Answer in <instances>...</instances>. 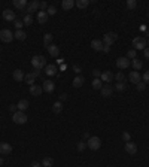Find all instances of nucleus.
Wrapping results in <instances>:
<instances>
[{"label":"nucleus","mask_w":149,"mask_h":167,"mask_svg":"<svg viewBox=\"0 0 149 167\" xmlns=\"http://www.w3.org/2000/svg\"><path fill=\"white\" fill-rule=\"evenodd\" d=\"M23 26H24V23H23V21H20V20H15V27H17L18 30H21V29H23Z\"/></svg>","instance_id":"45"},{"label":"nucleus","mask_w":149,"mask_h":167,"mask_svg":"<svg viewBox=\"0 0 149 167\" xmlns=\"http://www.w3.org/2000/svg\"><path fill=\"white\" fill-rule=\"evenodd\" d=\"M32 167H42V163H39V161H33V163H32Z\"/></svg>","instance_id":"51"},{"label":"nucleus","mask_w":149,"mask_h":167,"mask_svg":"<svg viewBox=\"0 0 149 167\" xmlns=\"http://www.w3.org/2000/svg\"><path fill=\"white\" fill-rule=\"evenodd\" d=\"M34 79H36V76H34L33 73H27V75L24 76V81H26L30 87H32V85H34Z\"/></svg>","instance_id":"27"},{"label":"nucleus","mask_w":149,"mask_h":167,"mask_svg":"<svg viewBox=\"0 0 149 167\" xmlns=\"http://www.w3.org/2000/svg\"><path fill=\"white\" fill-rule=\"evenodd\" d=\"M48 6H49V5H48L46 2H40V3H39V9H40V11H43V12H46Z\"/></svg>","instance_id":"42"},{"label":"nucleus","mask_w":149,"mask_h":167,"mask_svg":"<svg viewBox=\"0 0 149 167\" xmlns=\"http://www.w3.org/2000/svg\"><path fill=\"white\" fill-rule=\"evenodd\" d=\"M14 6L17 8V9H24L26 6H27V0H14Z\"/></svg>","instance_id":"24"},{"label":"nucleus","mask_w":149,"mask_h":167,"mask_svg":"<svg viewBox=\"0 0 149 167\" xmlns=\"http://www.w3.org/2000/svg\"><path fill=\"white\" fill-rule=\"evenodd\" d=\"M42 88H43V91H46V93H52L54 90H55V84L52 82V81H45L43 82V85H42Z\"/></svg>","instance_id":"15"},{"label":"nucleus","mask_w":149,"mask_h":167,"mask_svg":"<svg viewBox=\"0 0 149 167\" xmlns=\"http://www.w3.org/2000/svg\"><path fill=\"white\" fill-rule=\"evenodd\" d=\"M45 73H46L48 76H54V75L57 73V66H55V64H46Z\"/></svg>","instance_id":"21"},{"label":"nucleus","mask_w":149,"mask_h":167,"mask_svg":"<svg viewBox=\"0 0 149 167\" xmlns=\"http://www.w3.org/2000/svg\"><path fill=\"white\" fill-rule=\"evenodd\" d=\"M92 88H94V90H101V88H103V81H101L100 78H95V79L92 81Z\"/></svg>","instance_id":"29"},{"label":"nucleus","mask_w":149,"mask_h":167,"mask_svg":"<svg viewBox=\"0 0 149 167\" xmlns=\"http://www.w3.org/2000/svg\"><path fill=\"white\" fill-rule=\"evenodd\" d=\"M127 58L131 61V60H134L136 58V49H130L128 52H127Z\"/></svg>","instance_id":"37"},{"label":"nucleus","mask_w":149,"mask_h":167,"mask_svg":"<svg viewBox=\"0 0 149 167\" xmlns=\"http://www.w3.org/2000/svg\"><path fill=\"white\" fill-rule=\"evenodd\" d=\"M131 66H133V69L137 72V70H140L142 67H143V64H142V61L140 60H137V58H134V60H131Z\"/></svg>","instance_id":"28"},{"label":"nucleus","mask_w":149,"mask_h":167,"mask_svg":"<svg viewBox=\"0 0 149 167\" xmlns=\"http://www.w3.org/2000/svg\"><path fill=\"white\" fill-rule=\"evenodd\" d=\"M142 79H143L145 84H149V70H146V72L142 75Z\"/></svg>","instance_id":"43"},{"label":"nucleus","mask_w":149,"mask_h":167,"mask_svg":"<svg viewBox=\"0 0 149 167\" xmlns=\"http://www.w3.org/2000/svg\"><path fill=\"white\" fill-rule=\"evenodd\" d=\"M130 64H131V61L127 57H119L116 60V67L118 69H127V67H130Z\"/></svg>","instance_id":"7"},{"label":"nucleus","mask_w":149,"mask_h":167,"mask_svg":"<svg viewBox=\"0 0 149 167\" xmlns=\"http://www.w3.org/2000/svg\"><path fill=\"white\" fill-rule=\"evenodd\" d=\"M113 78H115V76H113L112 72H101V76H100V79H101L104 84H110Z\"/></svg>","instance_id":"11"},{"label":"nucleus","mask_w":149,"mask_h":167,"mask_svg":"<svg viewBox=\"0 0 149 167\" xmlns=\"http://www.w3.org/2000/svg\"><path fill=\"white\" fill-rule=\"evenodd\" d=\"M14 38L18 39V40H26V39H27V35H26V32H23V30H17V32L14 33Z\"/></svg>","instance_id":"26"},{"label":"nucleus","mask_w":149,"mask_h":167,"mask_svg":"<svg viewBox=\"0 0 149 167\" xmlns=\"http://www.w3.org/2000/svg\"><path fill=\"white\" fill-rule=\"evenodd\" d=\"M73 70H75L76 73H81V72H82V69H81V66H78V64H75V66H73Z\"/></svg>","instance_id":"50"},{"label":"nucleus","mask_w":149,"mask_h":167,"mask_svg":"<svg viewBox=\"0 0 149 167\" xmlns=\"http://www.w3.org/2000/svg\"><path fill=\"white\" fill-rule=\"evenodd\" d=\"M148 45H149V39H148Z\"/></svg>","instance_id":"57"},{"label":"nucleus","mask_w":149,"mask_h":167,"mask_svg":"<svg viewBox=\"0 0 149 167\" xmlns=\"http://www.w3.org/2000/svg\"><path fill=\"white\" fill-rule=\"evenodd\" d=\"M133 46L134 49H145L146 48V39L143 36H137L133 39Z\"/></svg>","instance_id":"4"},{"label":"nucleus","mask_w":149,"mask_h":167,"mask_svg":"<svg viewBox=\"0 0 149 167\" xmlns=\"http://www.w3.org/2000/svg\"><path fill=\"white\" fill-rule=\"evenodd\" d=\"M92 76H94V79H95V78H100V76H101V72H100L98 69H94V70H92Z\"/></svg>","instance_id":"46"},{"label":"nucleus","mask_w":149,"mask_h":167,"mask_svg":"<svg viewBox=\"0 0 149 167\" xmlns=\"http://www.w3.org/2000/svg\"><path fill=\"white\" fill-rule=\"evenodd\" d=\"M130 81L133 82V84H139L140 81H142V75L139 73V72H136V70H133V72H130Z\"/></svg>","instance_id":"14"},{"label":"nucleus","mask_w":149,"mask_h":167,"mask_svg":"<svg viewBox=\"0 0 149 167\" xmlns=\"http://www.w3.org/2000/svg\"><path fill=\"white\" fill-rule=\"evenodd\" d=\"M84 82H85V78H84L82 75H78V76H75V79H73V87H75V88H81V87L84 85Z\"/></svg>","instance_id":"17"},{"label":"nucleus","mask_w":149,"mask_h":167,"mask_svg":"<svg viewBox=\"0 0 149 167\" xmlns=\"http://www.w3.org/2000/svg\"><path fill=\"white\" fill-rule=\"evenodd\" d=\"M36 18H37L39 24H46V21H48V14H46V12H43V11H39Z\"/></svg>","instance_id":"19"},{"label":"nucleus","mask_w":149,"mask_h":167,"mask_svg":"<svg viewBox=\"0 0 149 167\" xmlns=\"http://www.w3.org/2000/svg\"><path fill=\"white\" fill-rule=\"evenodd\" d=\"M143 55H145L146 60H149V48H145V49H143Z\"/></svg>","instance_id":"49"},{"label":"nucleus","mask_w":149,"mask_h":167,"mask_svg":"<svg viewBox=\"0 0 149 167\" xmlns=\"http://www.w3.org/2000/svg\"><path fill=\"white\" fill-rule=\"evenodd\" d=\"M12 76H14V79H15L17 82H21V81H24V76H26V75H24V72H23L21 69H17V70L14 72Z\"/></svg>","instance_id":"22"},{"label":"nucleus","mask_w":149,"mask_h":167,"mask_svg":"<svg viewBox=\"0 0 149 167\" xmlns=\"http://www.w3.org/2000/svg\"><path fill=\"white\" fill-rule=\"evenodd\" d=\"M115 79H116L118 82H124V81H125V75H124L122 72H118V73L115 75Z\"/></svg>","instance_id":"35"},{"label":"nucleus","mask_w":149,"mask_h":167,"mask_svg":"<svg viewBox=\"0 0 149 167\" xmlns=\"http://www.w3.org/2000/svg\"><path fill=\"white\" fill-rule=\"evenodd\" d=\"M23 23H24V26H30V24H33V17H32L30 14L24 15V18H23Z\"/></svg>","instance_id":"34"},{"label":"nucleus","mask_w":149,"mask_h":167,"mask_svg":"<svg viewBox=\"0 0 149 167\" xmlns=\"http://www.w3.org/2000/svg\"><path fill=\"white\" fill-rule=\"evenodd\" d=\"M82 137H84V139H87V140H88V139H90V137H91V136H90V133H88V131H84V133H82Z\"/></svg>","instance_id":"52"},{"label":"nucleus","mask_w":149,"mask_h":167,"mask_svg":"<svg viewBox=\"0 0 149 167\" xmlns=\"http://www.w3.org/2000/svg\"><path fill=\"white\" fill-rule=\"evenodd\" d=\"M52 164H54V160H52L51 157H45V158L42 160V166H43V167H52Z\"/></svg>","instance_id":"31"},{"label":"nucleus","mask_w":149,"mask_h":167,"mask_svg":"<svg viewBox=\"0 0 149 167\" xmlns=\"http://www.w3.org/2000/svg\"><path fill=\"white\" fill-rule=\"evenodd\" d=\"M122 140L127 143V142H131V134L128 133V131H124L122 133Z\"/></svg>","instance_id":"38"},{"label":"nucleus","mask_w":149,"mask_h":167,"mask_svg":"<svg viewBox=\"0 0 149 167\" xmlns=\"http://www.w3.org/2000/svg\"><path fill=\"white\" fill-rule=\"evenodd\" d=\"M32 73H33V75H34V76H36V78H37V76H39V75H40V70H39V69H34V70H33V72H32Z\"/></svg>","instance_id":"53"},{"label":"nucleus","mask_w":149,"mask_h":167,"mask_svg":"<svg viewBox=\"0 0 149 167\" xmlns=\"http://www.w3.org/2000/svg\"><path fill=\"white\" fill-rule=\"evenodd\" d=\"M103 40H100V39H94L92 42H91V48L94 49V51H103Z\"/></svg>","instance_id":"16"},{"label":"nucleus","mask_w":149,"mask_h":167,"mask_svg":"<svg viewBox=\"0 0 149 167\" xmlns=\"http://www.w3.org/2000/svg\"><path fill=\"white\" fill-rule=\"evenodd\" d=\"M88 5H90L88 0H76V6L79 9H85V8H88Z\"/></svg>","instance_id":"32"},{"label":"nucleus","mask_w":149,"mask_h":167,"mask_svg":"<svg viewBox=\"0 0 149 167\" xmlns=\"http://www.w3.org/2000/svg\"><path fill=\"white\" fill-rule=\"evenodd\" d=\"M11 152H12V146L9 143H6V142L0 143V154L2 155H9Z\"/></svg>","instance_id":"8"},{"label":"nucleus","mask_w":149,"mask_h":167,"mask_svg":"<svg viewBox=\"0 0 149 167\" xmlns=\"http://www.w3.org/2000/svg\"><path fill=\"white\" fill-rule=\"evenodd\" d=\"M12 121L15 122V124H26L27 122V115H26V112H21V110H17L14 115H12Z\"/></svg>","instance_id":"3"},{"label":"nucleus","mask_w":149,"mask_h":167,"mask_svg":"<svg viewBox=\"0 0 149 167\" xmlns=\"http://www.w3.org/2000/svg\"><path fill=\"white\" fill-rule=\"evenodd\" d=\"M2 164H3V158H2V157H0V166H2Z\"/></svg>","instance_id":"55"},{"label":"nucleus","mask_w":149,"mask_h":167,"mask_svg":"<svg viewBox=\"0 0 149 167\" xmlns=\"http://www.w3.org/2000/svg\"><path fill=\"white\" fill-rule=\"evenodd\" d=\"M32 12H39V2H36V0H33V2L27 5V14L32 15Z\"/></svg>","instance_id":"10"},{"label":"nucleus","mask_w":149,"mask_h":167,"mask_svg":"<svg viewBox=\"0 0 149 167\" xmlns=\"http://www.w3.org/2000/svg\"><path fill=\"white\" fill-rule=\"evenodd\" d=\"M51 42H52V35H51V33H46V35L43 36V45L48 48V46L51 45Z\"/></svg>","instance_id":"33"},{"label":"nucleus","mask_w":149,"mask_h":167,"mask_svg":"<svg viewBox=\"0 0 149 167\" xmlns=\"http://www.w3.org/2000/svg\"><path fill=\"white\" fill-rule=\"evenodd\" d=\"M100 94H101L103 97H110V96L113 94V88H112L109 84H106V85H103V88L100 90Z\"/></svg>","instance_id":"9"},{"label":"nucleus","mask_w":149,"mask_h":167,"mask_svg":"<svg viewBox=\"0 0 149 167\" xmlns=\"http://www.w3.org/2000/svg\"><path fill=\"white\" fill-rule=\"evenodd\" d=\"M17 109H18V107H17V104H11V106H9V112H12V113H15V112H17Z\"/></svg>","instance_id":"48"},{"label":"nucleus","mask_w":149,"mask_h":167,"mask_svg":"<svg viewBox=\"0 0 149 167\" xmlns=\"http://www.w3.org/2000/svg\"><path fill=\"white\" fill-rule=\"evenodd\" d=\"M46 49H48L49 55H52V57H58V54H60V48H58L57 45H52V43H51Z\"/></svg>","instance_id":"20"},{"label":"nucleus","mask_w":149,"mask_h":167,"mask_svg":"<svg viewBox=\"0 0 149 167\" xmlns=\"http://www.w3.org/2000/svg\"><path fill=\"white\" fill-rule=\"evenodd\" d=\"M127 88V85L124 84V82H118L116 85H115V90H118V91H124Z\"/></svg>","instance_id":"40"},{"label":"nucleus","mask_w":149,"mask_h":167,"mask_svg":"<svg viewBox=\"0 0 149 167\" xmlns=\"http://www.w3.org/2000/svg\"><path fill=\"white\" fill-rule=\"evenodd\" d=\"M136 6H137L136 0H127V8H128V9H134Z\"/></svg>","instance_id":"39"},{"label":"nucleus","mask_w":149,"mask_h":167,"mask_svg":"<svg viewBox=\"0 0 149 167\" xmlns=\"http://www.w3.org/2000/svg\"><path fill=\"white\" fill-rule=\"evenodd\" d=\"M0 39H2L5 43H9V42L14 40V33L11 30H8V29H3L2 32H0Z\"/></svg>","instance_id":"5"},{"label":"nucleus","mask_w":149,"mask_h":167,"mask_svg":"<svg viewBox=\"0 0 149 167\" xmlns=\"http://www.w3.org/2000/svg\"><path fill=\"white\" fill-rule=\"evenodd\" d=\"M148 18H149V12H148Z\"/></svg>","instance_id":"56"},{"label":"nucleus","mask_w":149,"mask_h":167,"mask_svg":"<svg viewBox=\"0 0 149 167\" xmlns=\"http://www.w3.org/2000/svg\"><path fill=\"white\" fill-rule=\"evenodd\" d=\"M85 148H87V142L81 140V142L78 143V151H79V152H82V151H85Z\"/></svg>","instance_id":"41"},{"label":"nucleus","mask_w":149,"mask_h":167,"mask_svg":"<svg viewBox=\"0 0 149 167\" xmlns=\"http://www.w3.org/2000/svg\"><path fill=\"white\" fill-rule=\"evenodd\" d=\"M46 14H48V17H49V15H55V14H57V8H55V6H48Z\"/></svg>","instance_id":"36"},{"label":"nucleus","mask_w":149,"mask_h":167,"mask_svg":"<svg viewBox=\"0 0 149 167\" xmlns=\"http://www.w3.org/2000/svg\"><path fill=\"white\" fill-rule=\"evenodd\" d=\"M103 52H106V54L110 52V45H106V43H104V45H103Z\"/></svg>","instance_id":"47"},{"label":"nucleus","mask_w":149,"mask_h":167,"mask_svg":"<svg viewBox=\"0 0 149 167\" xmlns=\"http://www.w3.org/2000/svg\"><path fill=\"white\" fill-rule=\"evenodd\" d=\"M61 110H63V103H61V102H55V103L52 104V112L60 113Z\"/></svg>","instance_id":"30"},{"label":"nucleus","mask_w":149,"mask_h":167,"mask_svg":"<svg viewBox=\"0 0 149 167\" xmlns=\"http://www.w3.org/2000/svg\"><path fill=\"white\" fill-rule=\"evenodd\" d=\"M2 15H3V20H6V21H15V12L11 9H5Z\"/></svg>","instance_id":"13"},{"label":"nucleus","mask_w":149,"mask_h":167,"mask_svg":"<svg viewBox=\"0 0 149 167\" xmlns=\"http://www.w3.org/2000/svg\"><path fill=\"white\" fill-rule=\"evenodd\" d=\"M17 107H18V110L26 112V110L29 109V102H27V100H20L18 104H17Z\"/></svg>","instance_id":"23"},{"label":"nucleus","mask_w":149,"mask_h":167,"mask_svg":"<svg viewBox=\"0 0 149 167\" xmlns=\"http://www.w3.org/2000/svg\"><path fill=\"white\" fill-rule=\"evenodd\" d=\"M136 85H137V90H139V91H143V90L146 88V84H145L143 81H140V82H139V84H136Z\"/></svg>","instance_id":"44"},{"label":"nucleus","mask_w":149,"mask_h":167,"mask_svg":"<svg viewBox=\"0 0 149 167\" xmlns=\"http://www.w3.org/2000/svg\"><path fill=\"white\" fill-rule=\"evenodd\" d=\"M42 91H43V88H42V87H39V85H36V84L30 87V94H32V96L39 97V96L42 94Z\"/></svg>","instance_id":"18"},{"label":"nucleus","mask_w":149,"mask_h":167,"mask_svg":"<svg viewBox=\"0 0 149 167\" xmlns=\"http://www.w3.org/2000/svg\"><path fill=\"white\" fill-rule=\"evenodd\" d=\"M32 64H33L34 69L42 70L43 67H46V58H45L43 55H34V57L32 58Z\"/></svg>","instance_id":"1"},{"label":"nucleus","mask_w":149,"mask_h":167,"mask_svg":"<svg viewBox=\"0 0 149 167\" xmlns=\"http://www.w3.org/2000/svg\"><path fill=\"white\" fill-rule=\"evenodd\" d=\"M87 146H88L90 149H92V151H97V149L101 146L100 137H98V136H91V137L87 140Z\"/></svg>","instance_id":"2"},{"label":"nucleus","mask_w":149,"mask_h":167,"mask_svg":"<svg viewBox=\"0 0 149 167\" xmlns=\"http://www.w3.org/2000/svg\"><path fill=\"white\" fill-rule=\"evenodd\" d=\"M61 6H63V9L69 11V9H72V8L75 6V2H73V0H63V2H61Z\"/></svg>","instance_id":"25"},{"label":"nucleus","mask_w":149,"mask_h":167,"mask_svg":"<svg viewBox=\"0 0 149 167\" xmlns=\"http://www.w3.org/2000/svg\"><path fill=\"white\" fill-rule=\"evenodd\" d=\"M64 100H67V94H61V96H60V100H58V102H64Z\"/></svg>","instance_id":"54"},{"label":"nucleus","mask_w":149,"mask_h":167,"mask_svg":"<svg viewBox=\"0 0 149 167\" xmlns=\"http://www.w3.org/2000/svg\"><path fill=\"white\" fill-rule=\"evenodd\" d=\"M116 39H118V35L113 33V32H109V33H106V35L103 36V43H106V45H112V43L116 42Z\"/></svg>","instance_id":"6"},{"label":"nucleus","mask_w":149,"mask_h":167,"mask_svg":"<svg viewBox=\"0 0 149 167\" xmlns=\"http://www.w3.org/2000/svg\"><path fill=\"white\" fill-rule=\"evenodd\" d=\"M125 152L130 154V155H134V154L137 152V146H136V143H133V142H127V143H125Z\"/></svg>","instance_id":"12"}]
</instances>
